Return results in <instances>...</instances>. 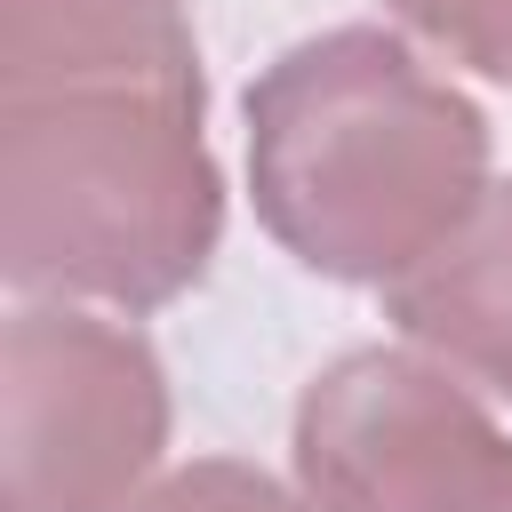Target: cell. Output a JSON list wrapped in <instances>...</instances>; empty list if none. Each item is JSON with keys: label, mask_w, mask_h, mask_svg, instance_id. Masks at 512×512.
<instances>
[{"label": "cell", "mask_w": 512, "mask_h": 512, "mask_svg": "<svg viewBox=\"0 0 512 512\" xmlns=\"http://www.w3.org/2000/svg\"><path fill=\"white\" fill-rule=\"evenodd\" d=\"M432 40H448L456 56H472L480 72L512 80V0H400Z\"/></svg>", "instance_id": "obj_7"}, {"label": "cell", "mask_w": 512, "mask_h": 512, "mask_svg": "<svg viewBox=\"0 0 512 512\" xmlns=\"http://www.w3.org/2000/svg\"><path fill=\"white\" fill-rule=\"evenodd\" d=\"M160 368L88 312L8 320V512H112L160 448Z\"/></svg>", "instance_id": "obj_4"}, {"label": "cell", "mask_w": 512, "mask_h": 512, "mask_svg": "<svg viewBox=\"0 0 512 512\" xmlns=\"http://www.w3.org/2000/svg\"><path fill=\"white\" fill-rule=\"evenodd\" d=\"M0 192L16 288L160 304L216 248V168L200 152V104L176 96L8 104Z\"/></svg>", "instance_id": "obj_2"}, {"label": "cell", "mask_w": 512, "mask_h": 512, "mask_svg": "<svg viewBox=\"0 0 512 512\" xmlns=\"http://www.w3.org/2000/svg\"><path fill=\"white\" fill-rule=\"evenodd\" d=\"M32 96H176L200 104L176 0H8V104Z\"/></svg>", "instance_id": "obj_5"}, {"label": "cell", "mask_w": 512, "mask_h": 512, "mask_svg": "<svg viewBox=\"0 0 512 512\" xmlns=\"http://www.w3.org/2000/svg\"><path fill=\"white\" fill-rule=\"evenodd\" d=\"M400 328L512 400V184H488L440 248L384 280Z\"/></svg>", "instance_id": "obj_6"}, {"label": "cell", "mask_w": 512, "mask_h": 512, "mask_svg": "<svg viewBox=\"0 0 512 512\" xmlns=\"http://www.w3.org/2000/svg\"><path fill=\"white\" fill-rule=\"evenodd\" d=\"M248 160L272 232L344 280H400L488 192L480 112L384 32L280 56L248 96Z\"/></svg>", "instance_id": "obj_1"}, {"label": "cell", "mask_w": 512, "mask_h": 512, "mask_svg": "<svg viewBox=\"0 0 512 512\" xmlns=\"http://www.w3.org/2000/svg\"><path fill=\"white\" fill-rule=\"evenodd\" d=\"M296 464L312 512H512V440L408 352L336 360L296 416Z\"/></svg>", "instance_id": "obj_3"}, {"label": "cell", "mask_w": 512, "mask_h": 512, "mask_svg": "<svg viewBox=\"0 0 512 512\" xmlns=\"http://www.w3.org/2000/svg\"><path fill=\"white\" fill-rule=\"evenodd\" d=\"M144 512H288V504H280L272 480H256V472H240V464H192V472H176Z\"/></svg>", "instance_id": "obj_8"}]
</instances>
